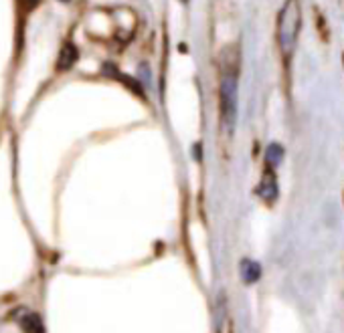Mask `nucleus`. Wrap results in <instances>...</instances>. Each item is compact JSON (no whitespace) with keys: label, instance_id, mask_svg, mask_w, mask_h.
Here are the masks:
<instances>
[{"label":"nucleus","instance_id":"1","mask_svg":"<svg viewBox=\"0 0 344 333\" xmlns=\"http://www.w3.org/2000/svg\"><path fill=\"white\" fill-rule=\"evenodd\" d=\"M302 27V11L298 0H285V5L277 17V43L283 55H290L296 47L298 35Z\"/></svg>","mask_w":344,"mask_h":333},{"label":"nucleus","instance_id":"2","mask_svg":"<svg viewBox=\"0 0 344 333\" xmlns=\"http://www.w3.org/2000/svg\"><path fill=\"white\" fill-rule=\"evenodd\" d=\"M237 107H239L237 69H225L221 77V117L229 133L235 129L237 123Z\"/></svg>","mask_w":344,"mask_h":333},{"label":"nucleus","instance_id":"3","mask_svg":"<svg viewBox=\"0 0 344 333\" xmlns=\"http://www.w3.org/2000/svg\"><path fill=\"white\" fill-rule=\"evenodd\" d=\"M257 196L263 198L265 202H273L277 198V182H275V178H273L271 172H267L261 178V182L257 186Z\"/></svg>","mask_w":344,"mask_h":333},{"label":"nucleus","instance_id":"4","mask_svg":"<svg viewBox=\"0 0 344 333\" xmlns=\"http://www.w3.org/2000/svg\"><path fill=\"white\" fill-rule=\"evenodd\" d=\"M77 57H79L77 47H75V45H71V43H65V45H63V49H61V53H59L57 67H59L61 71H67V69H71V67L75 65Z\"/></svg>","mask_w":344,"mask_h":333},{"label":"nucleus","instance_id":"5","mask_svg":"<svg viewBox=\"0 0 344 333\" xmlns=\"http://www.w3.org/2000/svg\"><path fill=\"white\" fill-rule=\"evenodd\" d=\"M239 269H241V279L245 281V283H255L259 277H261V267H259V263H255V261H251V259H243L241 261V265H239Z\"/></svg>","mask_w":344,"mask_h":333},{"label":"nucleus","instance_id":"6","mask_svg":"<svg viewBox=\"0 0 344 333\" xmlns=\"http://www.w3.org/2000/svg\"><path fill=\"white\" fill-rule=\"evenodd\" d=\"M21 327L25 333H45V325L39 315L35 313H25L21 317Z\"/></svg>","mask_w":344,"mask_h":333},{"label":"nucleus","instance_id":"7","mask_svg":"<svg viewBox=\"0 0 344 333\" xmlns=\"http://www.w3.org/2000/svg\"><path fill=\"white\" fill-rule=\"evenodd\" d=\"M283 159V147L279 143H269L265 149V161L269 165H279Z\"/></svg>","mask_w":344,"mask_h":333},{"label":"nucleus","instance_id":"8","mask_svg":"<svg viewBox=\"0 0 344 333\" xmlns=\"http://www.w3.org/2000/svg\"><path fill=\"white\" fill-rule=\"evenodd\" d=\"M63 3H69V0H63Z\"/></svg>","mask_w":344,"mask_h":333}]
</instances>
